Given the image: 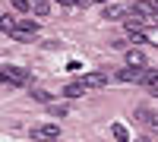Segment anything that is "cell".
<instances>
[{"label": "cell", "instance_id": "12", "mask_svg": "<svg viewBox=\"0 0 158 142\" xmlns=\"http://www.w3.org/2000/svg\"><path fill=\"white\" fill-rule=\"evenodd\" d=\"M111 133H114V142H130V133H127V126H123V123H114V126H111Z\"/></svg>", "mask_w": 158, "mask_h": 142}, {"label": "cell", "instance_id": "18", "mask_svg": "<svg viewBox=\"0 0 158 142\" xmlns=\"http://www.w3.org/2000/svg\"><path fill=\"white\" fill-rule=\"evenodd\" d=\"M85 3H104V0H79V6H85Z\"/></svg>", "mask_w": 158, "mask_h": 142}, {"label": "cell", "instance_id": "20", "mask_svg": "<svg viewBox=\"0 0 158 142\" xmlns=\"http://www.w3.org/2000/svg\"><path fill=\"white\" fill-rule=\"evenodd\" d=\"M152 95H155V98H158V92H152Z\"/></svg>", "mask_w": 158, "mask_h": 142}, {"label": "cell", "instance_id": "17", "mask_svg": "<svg viewBox=\"0 0 158 142\" xmlns=\"http://www.w3.org/2000/svg\"><path fill=\"white\" fill-rule=\"evenodd\" d=\"M57 3H60V6H76L79 0H57Z\"/></svg>", "mask_w": 158, "mask_h": 142}, {"label": "cell", "instance_id": "19", "mask_svg": "<svg viewBox=\"0 0 158 142\" xmlns=\"http://www.w3.org/2000/svg\"><path fill=\"white\" fill-rule=\"evenodd\" d=\"M133 142H152V139H149V136H139V139H133Z\"/></svg>", "mask_w": 158, "mask_h": 142}, {"label": "cell", "instance_id": "9", "mask_svg": "<svg viewBox=\"0 0 158 142\" xmlns=\"http://www.w3.org/2000/svg\"><path fill=\"white\" fill-rule=\"evenodd\" d=\"M35 35H38V32H32V29H19V25L13 29V38H16V41H22V44H32Z\"/></svg>", "mask_w": 158, "mask_h": 142}, {"label": "cell", "instance_id": "3", "mask_svg": "<svg viewBox=\"0 0 158 142\" xmlns=\"http://www.w3.org/2000/svg\"><path fill=\"white\" fill-rule=\"evenodd\" d=\"M136 120H139V123H146L152 133H158V114H152L149 108H136Z\"/></svg>", "mask_w": 158, "mask_h": 142}, {"label": "cell", "instance_id": "22", "mask_svg": "<svg viewBox=\"0 0 158 142\" xmlns=\"http://www.w3.org/2000/svg\"><path fill=\"white\" fill-rule=\"evenodd\" d=\"M155 3H158V0H155Z\"/></svg>", "mask_w": 158, "mask_h": 142}, {"label": "cell", "instance_id": "5", "mask_svg": "<svg viewBox=\"0 0 158 142\" xmlns=\"http://www.w3.org/2000/svg\"><path fill=\"white\" fill-rule=\"evenodd\" d=\"M127 67H133V70H146V54H142L139 47H130V51H127Z\"/></svg>", "mask_w": 158, "mask_h": 142}, {"label": "cell", "instance_id": "7", "mask_svg": "<svg viewBox=\"0 0 158 142\" xmlns=\"http://www.w3.org/2000/svg\"><path fill=\"white\" fill-rule=\"evenodd\" d=\"M25 3H29V13H35V16H51L48 0H25Z\"/></svg>", "mask_w": 158, "mask_h": 142}, {"label": "cell", "instance_id": "2", "mask_svg": "<svg viewBox=\"0 0 158 142\" xmlns=\"http://www.w3.org/2000/svg\"><path fill=\"white\" fill-rule=\"evenodd\" d=\"M0 79H3V82H13V85H29V73H25L22 67L6 63V67H0Z\"/></svg>", "mask_w": 158, "mask_h": 142}, {"label": "cell", "instance_id": "1", "mask_svg": "<svg viewBox=\"0 0 158 142\" xmlns=\"http://www.w3.org/2000/svg\"><path fill=\"white\" fill-rule=\"evenodd\" d=\"M29 136L35 142H54V139H60V126L57 123H35L29 130Z\"/></svg>", "mask_w": 158, "mask_h": 142}, {"label": "cell", "instance_id": "15", "mask_svg": "<svg viewBox=\"0 0 158 142\" xmlns=\"http://www.w3.org/2000/svg\"><path fill=\"white\" fill-rule=\"evenodd\" d=\"M10 6L16 13H29V3H25V0H10Z\"/></svg>", "mask_w": 158, "mask_h": 142}, {"label": "cell", "instance_id": "6", "mask_svg": "<svg viewBox=\"0 0 158 142\" xmlns=\"http://www.w3.org/2000/svg\"><path fill=\"white\" fill-rule=\"evenodd\" d=\"M142 73H146V70H133V67H123L120 73H117V79H120V82H142Z\"/></svg>", "mask_w": 158, "mask_h": 142}, {"label": "cell", "instance_id": "10", "mask_svg": "<svg viewBox=\"0 0 158 142\" xmlns=\"http://www.w3.org/2000/svg\"><path fill=\"white\" fill-rule=\"evenodd\" d=\"M82 92H85V88L79 85V82H70V85H63V88H60V95H63V98H79Z\"/></svg>", "mask_w": 158, "mask_h": 142}, {"label": "cell", "instance_id": "4", "mask_svg": "<svg viewBox=\"0 0 158 142\" xmlns=\"http://www.w3.org/2000/svg\"><path fill=\"white\" fill-rule=\"evenodd\" d=\"M79 85H82V88H98V85H108V76H104V73H85L82 79H79Z\"/></svg>", "mask_w": 158, "mask_h": 142}, {"label": "cell", "instance_id": "13", "mask_svg": "<svg viewBox=\"0 0 158 142\" xmlns=\"http://www.w3.org/2000/svg\"><path fill=\"white\" fill-rule=\"evenodd\" d=\"M29 92H32V98H35V101H41V104H51V95L44 92V88H29Z\"/></svg>", "mask_w": 158, "mask_h": 142}, {"label": "cell", "instance_id": "8", "mask_svg": "<svg viewBox=\"0 0 158 142\" xmlns=\"http://www.w3.org/2000/svg\"><path fill=\"white\" fill-rule=\"evenodd\" d=\"M127 6H117V3H111V6H104V19H111V22H117V19H123L127 16Z\"/></svg>", "mask_w": 158, "mask_h": 142}, {"label": "cell", "instance_id": "16", "mask_svg": "<svg viewBox=\"0 0 158 142\" xmlns=\"http://www.w3.org/2000/svg\"><path fill=\"white\" fill-rule=\"evenodd\" d=\"M146 41H152V44H158V32H149V35H142Z\"/></svg>", "mask_w": 158, "mask_h": 142}, {"label": "cell", "instance_id": "14", "mask_svg": "<svg viewBox=\"0 0 158 142\" xmlns=\"http://www.w3.org/2000/svg\"><path fill=\"white\" fill-rule=\"evenodd\" d=\"M48 114H57V117H67L70 111H67V104H51V108H48Z\"/></svg>", "mask_w": 158, "mask_h": 142}, {"label": "cell", "instance_id": "21", "mask_svg": "<svg viewBox=\"0 0 158 142\" xmlns=\"http://www.w3.org/2000/svg\"><path fill=\"white\" fill-rule=\"evenodd\" d=\"M0 82H3V79H0Z\"/></svg>", "mask_w": 158, "mask_h": 142}, {"label": "cell", "instance_id": "11", "mask_svg": "<svg viewBox=\"0 0 158 142\" xmlns=\"http://www.w3.org/2000/svg\"><path fill=\"white\" fill-rule=\"evenodd\" d=\"M13 29H16V19H13L10 13H3V16H0V32H3V35H13Z\"/></svg>", "mask_w": 158, "mask_h": 142}]
</instances>
